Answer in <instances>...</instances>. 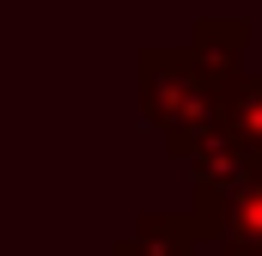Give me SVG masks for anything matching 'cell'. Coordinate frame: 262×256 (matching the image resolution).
<instances>
[{
	"label": "cell",
	"mask_w": 262,
	"mask_h": 256,
	"mask_svg": "<svg viewBox=\"0 0 262 256\" xmlns=\"http://www.w3.org/2000/svg\"><path fill=\"white\" fill-rule=\"evenodd\" d=\"M134 73H140V116L159 128V140H165L171 159L189 165L220 134L232 79H220L201 61L195 43H152V49H140Z\"/></svg>",
	"instance_id": "obj_1"
},
{
	"label": "cell",
	"mask_w": 262,
	"mask_h": 256,
	"mask_svg": "<svg viewBox=\"0 0 262 256\" xmlns=\"http://www.w3.org/2000/svg\"><path fill=\"white\" fill-rule=\"evenodd\" d=\"M189 207L201 214V232L207 244H220V256H262V159L220 183H195Z\"/></svg>",
	"instance_id": "obj_2"
},
{
	"label": "cell",
	"mask_w": 262,
	"mask_h": 256,
	"mask_svg": "<svg viewBox=\"0 0 262 256\" xmlns=\"http://www.w3.org/2000/svg\"><path fill=\"white\" fill-rule=\"evenodd\" d=\"M195 244H207L195 207H152L134 220L128 238L110 244V256H195Z\"/></svg>",
	"instance_id": "obj_3"
},
{
	"label": "cell",
	"mask_w": 262,
	"mask_h": 256,
	"mask_svg": "<svg viewBox=\"0 0 262 256\" xmlns=\"http://www.w3.org/2000/svg\"><path fill=\"white\" fill-rule=\"evenodd\" d=\"M189 43H195V55L220 79H238L244 73V49H250V25L244 18H195L189 25Z\"/></svg>",
	"instance_id": "obj_4"
},
{
	"label": "cell",
	"mask_w": 262,
	"mask_h": 256,
	"mask_svg": "<svg viewBox=\"0 0 262 256\" xmlns=\"http://www.w3.org/2000/svg\"><path fill=\"white\" fill-rule=\"evenodd\" d=\"M220 134L232 146H244L250 159H262V73H238L232 92H226V116H220Z\"/></svg>",
	"instance_id": "obj_5"
}]
</instances>
